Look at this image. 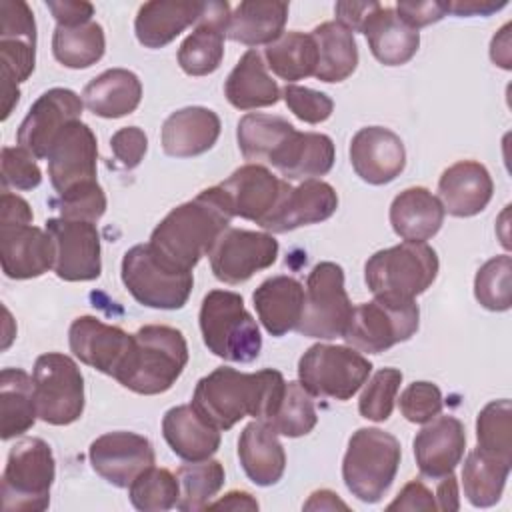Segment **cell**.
I'll use <instances>...</instances> for the list:
<instances>
[{
	"mask_svg": "<svg viewBox=\"0 0 512 512\" xmlns=\"http://www.w3.org/2000/svg\"><path fill=\"white\" fill-rule=\"evenodd\" d=\"M84 100L68 88H50L38 96L18 126V146L34 158H46L56 136L74 120H80Z\"/></svg>",
	"mask_w": 512,
	"mask_h": 512,
	"instance_id": "obj_17",
	"label": "cell"
},
{
	"mask_svg": "<svg viewBox=\"0 0 512 512\" xmlns=\"http://www.w3.org/2000/svg\"><path fill=\"white\" fill-rule=\"evenodd\" d=\"M36 62V20L22 0L0 2V78L2 120L20 100L18 84L28 80Z\"/></svg>",
	"mask_w": 512,
	"mask_h": 512,
	"instance_id": "obj_11",
	"label": "cell"
},
{
	"mask_svg": "<svg viewBox=\"0 0 512 512\" xmlns=\"http://www.w3.org/2000/svg\"><path fill=\"white\" fill-rule=\"evenodd\" d=\"M316 422L318 416L312 394L300 382H286L284 394L266 424L282 436L298 438L312 432Z\"/></svg>",
	"mask_w": 512,
	"mask_h": 512,
	"instance_id": "obj_45",
	"label": "cell"
},
{
	"mask_svg": "<svg viewBox=\"0 0 512 512\" xmlns=\"http://www.w3.org/2000/svg\"><path fill=\"white\" fill-rule=\"evenodd\" d=\"M234 212L220 186L198 192L192 200L172 208L152 230L148 246L170 268L192 272L224 230Z\"/></svg>",
	"mask_w": 512,
	"mask_h": 512,
	"instance_id": "obj_1",
	"label": "cell"
},
{
	"mask_svg": "<svg viewBox=\"0 0 512 512\" xmlns=\"http://www.w3.org/2000/svg\"><path fill=\"white\" fill-rule=\"evenodd\" d=\"M128 496L136 510L164 512L178 504L180 484L170 470L150 466L128 486Z\"/></svg>",
	"mask_w": 512,
	"mask_h": 512,
	"instance_id": "obj_46",
	"label": "cell"
},
{
	"mask_svg": "<svg viewBox=\"0 0 512 512\" xmlns=\"http://www.w3.org/2000/svg\"><path fill=\"white\" fill-rule=\"evenodd\" d=\"M238 458L244 474L256 486L276 484L286 468V452L278 432L262 420L244 426L238 438Z\"/></svg>",
	"mask_w": 512,
	"mask_h": 512,
	"instance_id": "obj_32",
	"label": "cell"
},
{
	"mask_svg": "<svg viewBox=\"0 0 512 512\" xmlns=\"http://www.w3.org/2000/svg\"><path fill=\"white\" fill-rule=\"evenodd\" d=\"M338 208L336 190L322 180H304L298 186H290L276 210L260 224L264 230L282 234L306 224H318L328 220Z\"/></svg>",
	"mask_w": 512,
	"mask_h": 512,
	"instance_id": "obj_25",
	"label": "cell"
},
{
	"mask_svg": "<svg viewBox=\"0 0 512 512\" xmlns=\"http://www.w3.org/2000/svg\"><path fill=\"white\" fill-rule=\"evenodd\" d=\"M284 386L282 372L272 368L248 374L220 366L198 380L192 406L220 430L232 428L246 416L268 422L284 394Z\"/></svg>",
	"mask_w": 512,
	"mask_h": 512,
	"instance_id": "obj_2",
	"label": "cell"
},
{
	"mask_svg": "<svg viewBox=\"0 0 512 512\" xmlns=\"http://www.w3.org/2000/svg\"><path fill=\"white\" fill-rule=\"evenodd\" d=\"M282 98L290 112L306 124H320L328 120L334 110V102L328 94L298 84H286L282 88Z\"/></svg>",
	"mask_w": 512,
	"mask_h": 512,
	"instance_id": "obj_52",
	"label": "cell"
},
{
	"mask_svg": "<svg viewBox=\"0 0 512 512\" xmlns=\"http://www.w3.org/2000/svg\"><path fill=\"white\" fill-rule=\"evenodd\" d=\"M210 268L224 284H242L278 258V240L268 232L228 228L210 250Z\"/></svg>",
	"mask_w": 512,
	"mask_h": 512,
	"instance_id": "obj_15",
	"label": "cell"
},
{
	"mask_svg": "<svg viewBox=\"0 0 512 512\" xmlns=\"http://www.w3.org/2000/svg\"><path fill=\"white\" fill-rule=\"evenodd\" d=\"M162 434L170 450L186 462L206 460L220 448V428L192 404L170 408L162 418Z\"/></svg>",
	"mask_w": 512,
	"mask_h": 512,
	"instance_id": "obj_29",
	"label": "cell"
},
{
	"mask_svg": "<svg viewBox=\"0 0 512 512\" xmlns=\"http://www.w3.org/2000/svg\"><path fill=\"white\" fill-rule=\"evenodd\" d=\"M228 18V2H204L194 32L178 48V64L188 76H206L218 70L224 58Z\"/></svg>",
	"mask_w": 512,
	"mask_h": 512,
	"instance_id": "obj_23",
	"label": "cell"
},
{
	"mask_svg": "<svg viewBox=\"0 0 512 512\" xmlns=\"http://www.w3.org/2000/svg\"><path fill=\"white\" fill-rule=\"evenodd\" d=\"M120 276L136 302L158 310L182 308L194 286L192 272L170 268L148 244H136L124 254Z\"/></svg>",
	"mask_w": 512,
	"mask_h": 512,
	"instance_id": "obj_12",
	"label": "cell"
},
{
	"mask_svg": "<svg viewBox=\"0 0 512 512\" xmlns=\"http://www.w3.org/2000/svg\"><path fill=\"white\" fill-rule=\"evenodd\" d=\"M362 34L374 58L384 66L406 64L420 46V32L408 26L394 8L382 4L372 12Z\"/></svg>",
	"mask_w": 512,
	"mask_h": 512,
	"instance_id": "obj_33",
	"label": "cell"
},
{
	"mask_svg": "<svg viewBox=\"0 0 512 512\" xmlns=\"http://www.w3.org/2000/svg\"><path fill=\"white\" fill-rule=\"evenodd\" d=\"M438 268V256L432 246L404 240L372 254L364 266V280L374 296L414 300L432 286Z\"/></svg>",
	"mask_w": 512,
	"mask_h": 512,
	"instance_id": "obj_6",
	"label": "cell"
},
{
	"mask_svg": "<svg viewBox=\"0 0 512 512\" xmlns=\"http://www.w3.org/2000/svg\"><path fill=\"white\" fill-rule=\"evenodd\" d=\"M492 192V176L476 160H460L448 166L438 180V200L444 212L458 218L480 214L492 200Z\"/></svg>",
	"mask_w": 512,
	"mask_h": 512,
	"instance_id": "obj_26",
	"label": "cell"
},
{
	"mask_svg": "<svg viewBox=\"0 0 512 512\" xmlns=\"http://www.w3.org/2000/svg\"><path fill=\"white\" fill-rule=\"evenodd\" d=\"M0 416L2 440L28 432L36 422L34 380L22 368H4L0 372Z\"/></svg>",
	"mask_w": 512,
	"mask_h": 512,
	"instance_id": "obj_39",
	"label": "cell"
},
{
	"mask_svg": "<svg viewBox=\"0 0 512 512\" xmlns=\"http://www.w3.org/2000/svg\"><path fill=\"white\" fill-rule=\"evenodd\" d=\"M266 66L288 84L314 76L318 64V48L312 34L298 30L284 32L278 40L264 48Z\"/></svg>",
	"mask_w": 512,
	"mask_h": 512,
	"instance_id": "obj_41",
	"label": "cell"
},
{
	"mask_svg": "<svg viewBox=\"0 0 512 512\" xmlns=\"http://www.w3.org/2000/svg\"><path fill=\"white\" fill-rule=\"evenodd\" d=\"M42 172L36 158L22 146L2 148V186L16 190H32L40 186Z\"/></svg>",
	"mask_w": 512,
	"mask_h": 512,
	"instance_id": "obj_53",
	"label": "cell"
},
{
	"mask_svg": "<svg viewBox=\"0 0 512 512\" xmlns=\"http://www.w3.org/2000/svg\"><path fill=\"white\" fill-rule=\"evenodd\" d=\"M46 6L58 26H78L94 16V6L84 0H46Z\"/></svg>",
	"mask_w": 512,
	"mask_h": 512,
	"instance_id": "obj_57",
	"label": "cell"
},
{
	"mask_svg": "<svg viewBox=\"0 0 512 512\" xmlns=\"http://www.w3.org/2000/svg\"><path fill=\"white\" fill-rule=\"evenodd\" d=\"M106 50L104 28L90 20L78 26H58L52 36L54 58L66 68H88L96 64Z\"/></svg>",
	"mask_w": 512,
	"mask_h": 512,
	"instance_id": "obj_42",
	"label": "cell"
},
{
	"mask_svg": "<svg viewBox=\"0 0 512 512\" xmlns=\"http://www.w3.org/2000/svg\"><path fill=\"white\" fill-rule=\"evenodd\" d=\"M400 442L380 428H358L342 460V480L346 488L362 502H378L400 466Z\"/></svg>",
	"mask_w": 512,
	"mask_h": 512,
	"instance_id": "obj_7",
	"label": "cell"
},
{
	"mask_svg": "<svg viewBox=\"0 0 512 512\" xmlns=\"http://www.w3.org/2000/svg\"><path fill=\"white\" fill-rule=\"evenodd\" d=\"M82 100L100 118H122L138 108L142 84L132 70L110 68L86 84Z\"/></svg>",
	"mask_w": 512,
	"mask_h": 512,
	"instance_id": "obj_36",
	"label": "cell"
},
{
	"mask_svg": "<svg viewBox=\"0 0 512 512\" xmlns=\"http://www.w3.org/2000/svg\"><path fill=\"white\" fill-rule=\"evenodd\" d=\"M402 384V372L398 368H380L370 380L364 382V390L358 400L362 418L384 422L394 410L396 392Z\"/></svg>",
	"mask_w": 512,
	"mask_h": 512,
	"instance_id": "obj_49",
	"label": "cell"
},
{
	"mask_svg": "<svg viewBox=\"0 0 512 512\" xmlns=\"http://www.w3.org/2000/svg\"><path fill=\"white\" fill-rule=\"evenodd\" d=\"M398 12V16L412 26L414 30L434 24L438 20H442L448 14V2H440V0H402L396 4L394 8Z\"/></svg>",
	"mask_w": 512,
	"mask_h": 512,
	"instance_id": "obj_55",
	"label": "cell"
},
{
	"mask_svg": "<svg viewBox=\"0 0 512 512\" xmlns=\"http://www.w3.org/2000/svg\"><path fill=\"white\" fill-rule=\"evenodd\" d=\"M204 2L194 0H152L138 8L134 32L142 46L162 48L190 24L198 22Z\"/></svg>",
	"mask_w": 512,
	"mask_h": 512,
	"instance_id": "obj_31",
	"label": "cell"
},
{
	"mask_svg": "<svg viewBox=\"0 0 512 512\" xmlns=\"http://www.w3.org/2000/svg\"><path fill=\"white\" fill-rule=\"evenodd\" d=\"M224 476V466L212 458L182 464L176 470V478L180 484V498L176 508L182 512H196L208 508L210 500L224 486Z\"/></svg>",
	"mask_w": 512,
	"mask_h": 512,
	"instance_id": "obj_44",
	"label": "cell"
},
{
	"mask_svg": "<svg viewBox=\"0 0 512 512\" xmlns=\"http://www.w3.org/2000/svg\"><path fill=\"white\" fill-rule=\"evenodd\" d=\"M88 458L98 476L116 488H128L146 468L154 466L156 454L146 436L116 430L98 436L88 448Z\"/></svg>",
	"mask_w": 512,
	"mask_h": 512,
	"instance_id": "obj_18",
	"label": "cell"
},
{
	"mask_svg": "<svg viewBox=\"0 0 512 512\" xmlns=\"http://www.w3.org/2000/svg\"><path fill=\"white\" fill-rule=\"evenodd\" d=\"M478 448L512 460V404L508 398L488 402L476 418Z\"/></svg>",
	"mask_w": 512,
	"mask_h": 512,
	"instance_id": "obj_47",
	"label": "cell"
},
{
	"mask_svg": "<svg viewBox=\"0 0 512 512\" xmlns=\"http://www.w3.org/2000/svg\"><path fill=\"white\" fill-rule=\"evenodd\" d=\"M48 176L58 194L96 180L98 146L88 124L74 120L56 136L48 150Z\"/></svg>",
	"mask_w": 512,
	"mask_h": 512,
	"instance_id": "obj_19",
	"label": "cell"
},
{
	"mask_svg": "<svg viewBox=\"0 0 512 512\" xmlns=\"http://www.w3.org/2000/svg\"><path fill=\"white\" fill-rule=\"evenodd\" d=\"M510 470L512 460L500 458L476 446L468 452L462 468L464 496L476 508L494 506L504 492Z\"/></svg>",
	"mask_w": 512,
	"mask_h": 512,
	"instance_id": "obj_38",
	"label": "cell"
},
{
	"mask_svg": "<svg viewBox=\"0 0 512 512\" xmlns=\"http://www.w3.org/2000/svg\"><path fill=\"white\" fill-rule=\"evenodd\" d=\"M68 342L80 362L114 378L130 350L132 334L104 324L96 316H78L70 324Z\"/></svg>",
	"mask_w": 512,
	"mask_h": 512,
	"instance_id": "obj_22",
	"label": "cell"
},
{
	"mask_svg": "<svg viewBox=\"0 0 512 512\" xmlns=\"http://www.w3.org/2000/svg\"><path fill=\"white\" fill-rule=\"evenodd\" d=\"M258 320L272 336L296 330L304 310V286L292 276H272L252 294Z\"/></svg>",
	"mask_w": 512,
	"mask_h": 512,
	"instance_id": "obj_30",
	"label": "cell"
},
{
	"mask_svg": "<svg viewBox=\"0 0 512 512\" xmlns=\"http://www.w3.org/2000/svg\"><path fill=\"white\" fill-rule=\"evenodd\" d=\"M220 118L204 106H186L172 112L162 124V150L172 158H192L208 152L220 136Z\"/></svg>",
	"mask_w": 512,
	"mask_h": 512,
	"instance_id": "obj_27",
	"label": "cell"
},
{
	"mask_svg": "<svg viewBox=\"0 0 512 512\" xmlns=\"http://www.w3.org/2000/svg\"><path fill=\"white\" fill-rule=\"evenodd\" d=\"M378 6H380V2H350V0L336 2V6H334L336 22L342 24L344 28H348L352 34L362 32L364 24L368 22V18L372 16V12Z\"/></svg>",
	"mask_w": 512,
	"mask_h": 512,
	"instance_id": "obj_58",
	"label": "cell"
},
{
	"mask_svg": "<svg viewBox=\"0 0 512 512\" xmlns=\"http://www.w3.org/2000/svg\"><path fill=\"white\" fill-rule=\"evenodd\" d=\"M226 100L238 110L272 106L280 100L282 90L268 74L260 52L250 48L242 54L224 82Z\"/></svg>",
	"mask_w": 512,
	"mask_h": 512,
	"instance_id": "obj_35",
	"label": "cell"
},
{
	"mask_svg": "<svg viewBox=\"0 0 512 512\" xmlns=\"http://www.w3.org/2000/svg\"><path fill=\"white\" fill-rule=\"evenodd\" d=\"M420 310L414 300L374 296L352 308L344 340L358 352L380 354L398 342H406L418 330Z\"/></svg>",
	"mask_w": 512,
	"mask_h": 512,
	"instance_id": "obj_10",
	"label": "cell"
},
{
	"mask_svg": "<svg viewBox=\"0 0 512 512\" xmlns=\"http://www.w3.org/2000/svg\"><path fill=\"white\" fill-rule=\"evenodd\" d=\"M34 396L38 418L52 426H68L84 412V378L78 364L60 352L36 358Z\"/></svg>",
	"mask_w": 512,
	"mask_h": 512,
	"instance_id": "obj_14",
	"label": "cell"
},
{
	"mask_svg": "<svg viewBox=\"0 0 512 512\" xmlns=\"http://www.w3.org/2000/svg\"><path fill=\"white\" fill-rule=\"evenodd\" d=\"M318 48V64L314 76L322 82H342L358 66V46L354 34L338 24L322 22L312 30Z\"/></svg>",
	"mask_w": 512,
	"mask_h": 512,
	"instance_id": "obj_40",
	"label": "cell"
},
{
	"mask_svg": "<svg viewBox=\"0 0 512 512\" xmlns=\"http://www.w3.org/2000/svg\"><path fill=\"white\" fill-rule=\"evenodd\" d=\"M30 204L8 190L0 196V260L12 280L38 278L54 268V244L46 230L32 226Z\"/></svg>",
	"mask_w": 512,
	"mask_h": 512,
	"instance_id": "obj_4",
	"label": "cell"
},
{
	"mask_svg": "<svg viewBox=\"0 0 512 512\" xmlns=\"http://www.w3.org/2000/svg\"><path fill=\"white\" fill-rule=\"evenodd\" d=\"M296 128L282 116H270L250 112L240 118L236 128L238 148L252 164L268 162L272 152L294 132Z\"/></svg>",
	"mask_w": 512,
	"mask_h": 512,
	"instance_id": "obj_43",
	"label": "cell"
},
{
	"mask_svg": "<svg viewBox=\"0 0 512 512\" xmlns=\"http://www.w3.org/2000/svg\"><path fill=\"white\" fill-rule=\"evenodd\" d=\"M414 458L426 478L438 480L454 472L466 448L464 424L456 416H438L416 434Z\"/></svg>",
	"mask_w": 512,
	"mask_h": 512,
	"instance_id": "obj_24",
	"label": "cell"
},
{
	"mask_svg": "<svg viewBox=\"0 0 512 512\" xmlns=\"http://www.w3.org/2000/svg\"><path fill=\"white\" fill-rule=\"evenodd\" d=\"M352 308L344 288L342 266L336 262H318L306 280L304 310L296 332L320 340L344 336Z\"/></svg>",
	"mask_w": 512,
	"mask_h": 512,
	"instance_id": "obj_13",
	"label": "cell"
},
{
	"mask_svg": "<svg viewBox=\"0 0 512 512\" xmlns=\"http://www.w3.org/2000/svg\"><path fill=\"white\" fill-rule=\"evenodd\" d=\"M370 372L372 362L352 346L314 344L298 360V382L320 398H352Z\"/></svg>",
	"mask_w": 512,
	"mask_h": 512,
	"instance_id": "obj_9",
	"label": "cell"
},
{
	"mask_svg": "<svg viewBox=\"0 0 512 512\" xmlns=\"http://www.w3.org/2000/svg\"><path fill=\"white\" fill-rule=\"evenodd\" d=\"M506 4V0H452L448 2V12L456 16H490Z\"/></svg>",
	"mask_w": 512,
	"mask_h": 512,
	"instance_id": "obj_59",
	"label": "cell"
},
{
	"mask_svg": "<svg viewBox=\"0 0 512 512\" xmlns=\"http://www.w3.org/2000/svg\"><path fill=\"white\" fill-rule=\"evenodd\" d=\"M110 148H112L116 164L124 170H132L142 162V158L148 150V138L142 128L124 126L112 134Z\"/></svg>",
	"mask_w": 512,
	"mask_h": 512,
	"instance_id": "obj_54",
	"label": "cell"
},
{
	"mask_svg": "<svg viewBox=\"0 0 512 512\" xmlns=\"http://www.w3.org/2000/svg\"><path fill=\"white\" fill-rule=\"evenodd\" d=\"M442 392L436 384L418 380L404 388L398 406L402 416L414 424H426L442 412Z\"/></svg>",
	"mask_w": 512,
	"mask_h": 512,
	"instance_id": "obj_51",
	"label": "cell"
},
{
	"mask_svg": "<svg viewBox=\"0 0 512 512\" xmlns=\"http://www.w3.org/2000/svg\"><path fill=\"white\" fill-rule=\"evenodd\" d=\"M512 260L508 254H500L484 262L474 278V296L486 310L504 312L512 304L510 288Z\"/></svg>",
	"mask_w": 512,
	"mask_h": 512,
	"instance_id": "obj_48",
	"label": "cell"
},
{
	"mask_svg": "<svg viewBox=\"0 0 512 512\" xmlns=\"http://www.w3.org/2000/svg\"><path fill=\"white\" fill-rule=\"evenodd\" d=\"M490 58L494 64L502 66L504 70H510V24H504L502 30L492 38L490 44Z\"/></svg>",
	"mask_w": 512,
	"mask_h": 512,
	"instance_id": "obj_62",
	"label": "cell"
},
{
	"mask_svg": "<svg viewBox=\"0 0 512 512\" xmlns=\"http://www.w3.org/2000/svg\"><path fill=\"white\" fill-rule=\"evenodd\" d=\"M56 462L42 438L18 440L6 458L2 474V508L6 512H42L50 504Z\"/></svg>",
	"mask_w": 512,
	"mask_h": 512,
	"instance_id": "obj_8",
	"label": "cell"
},
{
	"mask_svg": "<svg viewBox=\"0 0 512 512\" xmlns=\"http://www.w3.org/2000/svg\"><path fill=\"white\" fill-rule=\"evenodd\" d=\"M188 364V344L180 330L164 324H148L132 334L130 350L116 372V380L144 396L172 388Z\"/></svg>",
	"mask_w": 512,
	"mask_h": 512,
	"instance_id": "obj_3",
	"label": "cell"
},
{
	"mask_svg": "<svg viewBox=\"0 0 512 512\" xmlns=\"http://www.w3.org/2000/svg\"><path fill=\"white\" fill-rule=\"evenodd\" d=\"M444 222L440 200L424 186L402 190L390 204V224L408 242H426Z\"/></svg>",
	"mask_w": 512,
	"mask_h": 512,
	"instance_id": "obj_34",
	"label": "cell"
},
{
	"mask_svg": "<svg viewBox=\"0 0 512 512\" xmlns=\"http://www.w3.org/2000/svg\"><path fill=\"white\" fill-rule=\"evenodd\" d=\"M226 194L234 216L252 220L258 226L276 210L290 190L288 180L274 176L262 164H244L218 184Z\"/></svg>",
	"mask_w": 512,
	"mask_h": 512,
	"instance_id": "obj_20",
	"label": "cell"
},
{
	"mask_svg": "<svg viewBox=\"0 0 512 512\" xmlns=\"http://www.w3.org/2000/svg\"><path fill=\"white\" fill-rule=\"evenodd\" d=\"M288 8V2L244 0L230 12L226 36L246 46H268L284 34Z\"/></svg>",
	"mask_w": 512,
	"mask_h": 512,
	"instance_id": "obj_37",
	"label": "cell"
},
{
	"mask_svg": "<svg viewBox=\"0 0 512 512\" xmlns=\"http://www.w3.org/2000/svg\"><path fill=\"white\" fill-rule=\"evenodd\" d=\"M350 164L364 182L388 184L406 166L404 142L384 126L360 128L350 142Z\"/></svg>",
	"mask_w": 512,
	"mask_h": 512,
	"instance_id": "obj_21",
	"label": "cell"
},
{
	"mask_svg": "<svg viewBox=\"0 0 512 512\" xmlns=\"http://www.w3.org/2000/svg\"><path fill=\"white\" fill-rule=\"evenodd\" d=\"M388 510H436V498L422 480H410L386 506Z\"/></svg>",
	"mask_w": 512,
	"mask_h": 512,
	"instance_id": "obj_56",
	"label": "cell"
},
{
	"mask_svg": "<svg viewBox=\"0 0 512 512\" xmlns=\"http://www.w3.org/2000/svg\"><path fill=\"white\" fill-rule=\"evenodd\" d=\"M54 206L58 208L62 218L96 222L106 212V194L98 180H92L74 186L64 194H58Z\"/></svg>",
	"mask_w": 512,
	"mask_h": 512,
	"instance_id": "obj_50",
	"label": "cell"
},
{
	"mask_svg": "<svg viewBox=\"0 0 512 512\" xmlns=\"http://www.w3.org/2000/svg\"><path fill=\"white\" fill-rule=\"evenodd\" d=\"M208 508H224V510H258V502L250 492L232 490L224 494L220 500L210 502Z\"/></svg>",
	"mask_w": 512,
	"mask_h": 512,
	"instance_id": "obj_61",
	"label": "cell"
},
{
	"mask_svg": "<svg viewBox=\"0 0 512 512\" xmlns=\"http://www.w3.org/2000/svg\"><path fill=\"white\" fill-rule=\"evenodd\" d=\"M54 244V272L66 282L96 280L102 272L100 234L94 222L50 218L44 228Z\"/></svg>",
	"mask_w": 512,
	"mask_h": 512,
	"instance_id": "obj_16",
	"label": "cell"
},
{
	"mask_svg": "<svg viewBox=\"0 0 512 512\" xmlns=\"http://www.w3.org/2000/svg\"><path fill=\"white\" fill-rule=\"evenodd\" d=\"M284 180H318L334 164V142L320 132L294 130L268 158Z\"/></svg>",
	"mask_w": 512,
	"mask_h": 512,
	"instance_id": "obj_28",
	"label": "cell"
},
{
	"mask_svg": "<svg viewBox=\"0 0 512 512\" xmlns=\"http://www.w3.org/2000/svg\"><path fill=\"white\" fill-rule=\"evenodd\" d=\"M200 332L206 348L228 362H252L262 350L256 320L240 294L210 290L200 306Z\"/></svg>",
	"mask_w": 512,
	"mask_h": 512,
	"instance_id": "obj_5",
	"label": "cell"
},
{
	"mask_svg": "<svg viewBox=\"0 0 512 512\" xmlns=\"http://www.w3.org/2000/svg\"><path fill=\"white\" fill-rule=\"evenodd\" d=\"M336 508L348 510V506L332 490H316L310 494L308 502L304 504V510H336Z\"/></svg>",
	"mask_w": 512,
	"mask_h": 512,
	"instance_id": "obj_63",
	"label": "cell"
},
{
	"mask_svg": "<svg viewBox=\"0 0 512 512\" xmlns=\"http://www.w3.org/2000/svg\"><path fill=\"white\" fill-rule=\"evenodd\" d=\"M436 510H458L460 508V500H458V482L454 478V474L442 476L438 478V486H436Z\"/></svg>",
	"mask_w": 512,
	"mask_h": 512,
	"instance_id": "obj_60",
	"label": "cell"
}]
</instances>
